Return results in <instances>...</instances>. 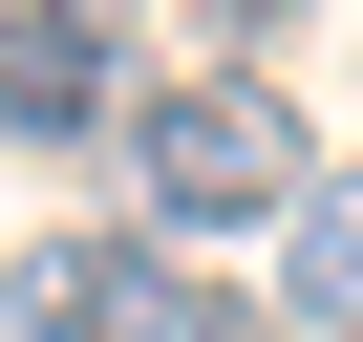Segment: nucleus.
Listing matches in <instances>:
<instances>
[{
  "label": "nucleus",
  "mask_w": 363,
  "mask_h": 342,
  "mask_svg": "<svg viewBox=\"0 0 363 342\" xmlns=\"http://www.w3.org/2000/svg\"><path fill=\"white\" fill-rule=\"evenodd\" d=\"M86 128H128V22L0 0V150H86Z\"/></svg>",
  "instance_id": "obj_3"
},
{
  "label": "nucleus",
  "mask_w": 363,
  "mask_h": 342,
  "mask_svg": "<svg viewBox=\"0 0 363 342\" xmlns=\"http://www.w3.org/2000/svg\"><path fill=\"white\" fill-rule=\"evenodd\" d=\"M171 342H299L278 299H235V278H193V299H171Z\"/></svg>",
  "instance_id": "obj_5"
},
{
  "label": "nucleus",
  "mask_w": 363,
  "mask_h": 342,
  "mask_svg": "<svg viewBox=\"0 0 363 342\" xmlns=\"http://www.w3.org/2000/svg\"><path fill=\"white\" fill-rule=\"evenodd\" d=\"M278 321L299 342H363V171H320V193L278 214Z\"/></svg>",
  "instance_id": "obj_4"
},
{
  "label": "nucleus",
  "mask_w": 363,
  "mask_h": 342,
  "mask_svg": "<svg viewBox=\"0 0 363 342\" xmlns=\"http://www.w3.org/2000/svg\"><path fill=\"white\" fill-rule=\"evenodd\" d=\"M128 236H171V257H235V236H278L299 193H320V150H299V86H257V65H193V86H128Z\"/></svg>",
  "instance_id": "obj_1"
},
{
  "label": "nucleus",
  "mask_w": 363,
  "mask_h": 342,
  "mask_svg": "<svg viewBox=\"0 0 363 342\" xmlns=\"http://www.w3.org/2000/svg\"><path fill=\"white\" fill-rule=\"evenodd\" d=\"M0 342H22V321H0Z\"/></svg>",
  "instance_id": "obj_6"
},
{
  "label": "nucleus",
  "mask_w": 363,
  "mask_h": 342,
  "mask_svg": "<svg viewBox=\"0 0 363 342\" xmlns=\"http://www.w3.org/2000/svg\"><path fill=\"white\" fill-rule=\"evenodd\" d=\"M171 299H193V257L128 236V214H86V236H43L22 278H0V321H22V342H171Z\"/></svg>",
  "instance_id": "obj_2"
}]
</instances>
